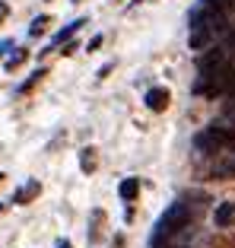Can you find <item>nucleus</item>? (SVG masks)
Instances as JSON below:
<instances>
[{"label":"nucleus","mask_w":235,"mask_h":248,"mask_svg":"<svg viewBox=\"0 0 235 248\" xmlns=\"http://www.w3.org/2000/svg\"><path fill=\"white\" fill-rule=\"evenodd\" d=\"M48 22H51V19H48V16H38V19L32 22V29H29V35H42V32L48 29Z\"/></svg>","instance_id":"6e6552de"},{"label":"nucleus","mask_w":235,"mask_h":248,"mask_svg":"<svg viewBox=\"0 0 235 248\" xmlns=\"http://www.w3.org/2000/svg\"><path fill=\"white\" fill-rule=\"evenodd\" d=\"M147 105L153 111H165V108H169V89H165V86L149 89V93H147Z\"/></svg>","instance_id":"20e7f679"},{"label":"nucleus","mask_w":235,"mask_h":248,"mask_svg":"<svg viewBox=\"0 0 235 248\" xmlns=\"http://www.w3.org/2000/svg\"><path fill=\"white\" fill-rule=\"evenodd\" d=\"M99 45H102V35H96V38H92V42H89V48H86V51H96Z\"/></svg>","instance_id":"9b49d317"},{"label":"nucleus","mask_w":235,"mask_h":248,"mask_svg":"<svg viewBox=\"0 0 235 248\" xmlns=\"http://www.w3.org/2000/svg\"><path fill=\"white\" fill-rule=\"evenodd\" d=\"M96 159H92V150H83V172H92Z\"/></svg>","instance_id":"9d476101"},{"label":"nucleus","mask_w":235,"mask_h":248,"mask_svg":"<svg viewBox=\"0 0 235 248\" xmlns=\"http://www.w3.org/2000/svg\"><path fill=\"white\" fill-rule=\"evenodd\" d=\"M22 61H26V51H16V54H13V58H10V61H7V70H16V67H19V64H22Z\"/></svg>","instance_id":"1a4fd4ad"},{"label":"nucleus","mask_w":235,"mask_h":248,"mask_svg":"<svg viewBox=\"0 0 235 248\" xmlns=\"http://www.w3.org/2000/svg\"><path fill=\"white\" fill-rule=\"evenodd\" d=\"M188 223H191V207L184 204V201L172 204L169 210L159 217V223H156V229H153V239H149V245H153V248H165L172 235H178L184 226H188Z\"/></svg>","instance_id":"f257e3e1"},{"label":"nucleus","mask_w":235,"mask_h":248,"mask_svg":"<svg viewBox=\"0 0 235 248\" xmlns=\"http://www.w3.org/2000/svg\"><path fill=\"white\" fill-rule=\"evenodd\" d=\"M83 22H89V19H76V22H70V26H67V29H60L58 35L51 38V48H58L60 42H67V38L73 35V32H80V29H83Z\"/></svg>","instance_id":"423d86ee"},{"label":"nucleus","mask_w":235,"mask_h":248,"mask_svg":"<svg viewBox=\"0 0 235 248\" xmlns=\"http://www.w3.org/2000/svg\"><path fill=\"white\" fill-rule=\"evenodd\" d=\"M194 146L204 153H220V150H232L235 146V131L222 127V124H210L206 131H200L194 137Z\"/></svg>","instance_id":"f03ea898"},{"label":"nucleus","mask_w":235,"mask_h":248,"mask_svg":"<svg viewBox=\"0 0 235 248\" xmlns=\"http://www.w3.org/2000/svg\"><path fill=\"white\" fill-rule=\"evenodd\" d=\"M7 48H13V42H0V58L7 54Z\"/></svg>","instance_id":"f8f14e48"},{"label":"nucleus","mask_w":235,"mask_h":248,"mask_svg":"<svg viewBox=\"0 0 235 248\" xmlns=\"http://www.w3.org/2000/svg\"><path fill=\"white\" fill-rule=\"evenodd\" d=\"M7 13H10V7H7V3H0V22L7 19Z\"/></svg>","instance_id":"ddd939ff"},{"label":"nucleus","mask_w":235,"mask_h":248,"mask_svg":"<svg viewBox=\"0 0 235 248\" xmlns=\"http://www.w3.org/2000/svg\"><path fill=\"white\" fill-rule=\"evenodd\" d=\"M235 223V204H220L216 207V213H213V226H220V229H229Z\"/></svg>","instance_id":"39448f33"},{"label":"nucleus","mask_w":235,"mask_h":248,"mask_svg":"<svg viewBox=\"0 0 235 248\" xmlns=\"http://www.w3.org/2000/svg\"><path fill=\"white\" fill-rule=\"evenodd\" d=\"M210 38H213V32L206 29V26H191V35H188V45H191L194 51H204L206 45H210Z\"/></svg>","instance_id":"7ed1b4c3"},{"label":"nucleus","mask_w":235,"mask_h":248,"mask_svg":"<svg viewBox=\"0 0 235 248\" xmlns=\"http://www.w3.org/2000/svg\"><path fill=\"white\" fill-rule=\"evenodd\" d=\"M118 191H121V197H124V201H137V194H140V182H137V178H124V182L118 185Z\"/></svg>","instance_id":"0eeeda50"}]
</instances>
